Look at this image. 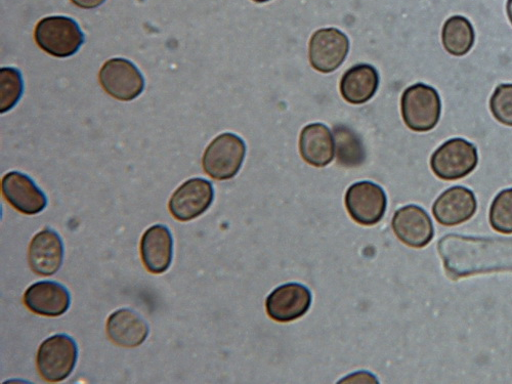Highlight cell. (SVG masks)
Here are the masks:
<instances>
[{
	"label": "cell",
	"mask_w": 512,
	"mask_h": 384,
	"mask_svg": "<svg viewBox=\"0 0 512 384\" xmlns=\"http://www.w3.org/2000/svg\"><path fill=\"white\" fill-rule=\"evenodd\" d=\"M345 201L351 218L367 227L378 224L388 207L386 192L379 185L368 181L352 185Z\"/></svg>",
	"instance_id": "8"
},
{
	"label": "cell",
	"mask_w": 512,
	"mask_h": 384,
	"mask_svg": "<svg viewBox=\"0 0 512 384\" xmlns=\"http://www.w3.org/2000/svg\"><path fill=\"white\" fill-rule=\"evenodd\" d=\"M441 112L440 95L431 85L416 83L403 93L401 113L411 131L426 133L434 130L441 118Z\"/></svg>",
	"instance_id": "2"
},
{
	"label": "cell",
	"mask_w": 512,
	"mask_h": 384,
	"mask_svg": "<svg viewBox=\"0 0 512 384\" xmlns=\"http://www.w3.org/2000/svg\"><path fill=\"white\" fill-rule=\"evenodd\" d=\"M34 37L42 51L56 58L74 56L85 40L78 23L65 16H52L40 20L36 25Z\"/></svg>",
	"instance_id": "1"
},
{
	"label": "cell",
	"mask_w": 512,
	"mask_h": 384,
	"mask_svg": "<svg viewBox=\"0 0 512 384\" xmlns=\"http://www.w3.org/2000/svg\"><path fill=\"white\" fill-rule=\"evenodd\" d=\"M2 192L6 200L23 215H38L48 206L46 194L30 177L19 172H11L3 178Z\"/></svg>",
	"instance_id": "14"
},
{
	"label": "cell",
	"mask_w": 512,
	"mask_h": 384,
	"mask_svg": "<svg viewBox=\"0 0 512 384\" xmlns=\"http://www.w3.org/2000/svg\"><path fill=\"white\" fill-rule=\"evenodd\" d=\"M478 209L475 193L455 186L442 193L433 206L434 217L445 227H455L471 220Z\"/></svg>",
	"instance_id": "12"
},
{
	"label": "cell",
	"mask_w": 512,
	"mask_h": 384,
	"mask_svg": "<svg viewBox=\"0 0 512 384\" xmlns=\"http://www.w3.org/2000/svg\"><path fill=\"white\" fill-rule=\"evenodd\" d=\"M64 252L60 235L51 229L42 230L29 245L28 261L31 270L39 276L55 275L63 265Z\"/></svg>",
	"instance_id": "13"
},
{
	"label": "cell",
	"mask_w": 512,
	"mask_h": 384,
	"mask_svg": "<svg viewBox=\"0 0 512 384\" xmlns=\"http://www.w3.org/2000/svg\"><path fill=\"white\" fill-rule=\"evenodd\" d=\"M245 156L246 145L240 137L231 133L222 134L204 152V172L218 181L231 180L239 173Z\"/></svg>",
	"instance_id": "3"
},
{
	"label": "cell",
	"mask_w": 512,
	"mask_h": 384,
	"mask_svg": "<svg viewBox=\"0 0 512 384\" xmlns=\"http://www.w3.org/2000/svg\"><path fill=\"white\" fill-rule=\"evenodd\" d=\"M215 200L212 184L201 178L188 180L170 198L168 207L172 216L180 222H190L200 216Z\"/></svg>",
	"instance_id": "9"
},
{
	"label": "cell",
	"mask_w": 512,
	"mask_h": 384,
	"mask_svg": "<svg viewBox=\"0 0 512 384\" xmlns=\"http://www.w3.org/2000/svg\"><path fill=\"white\" fill-rule=\"evenodd\" d=\"M141 256L145 268L152 274L165 273L174 259V237L164 225L149 228L141 240Z\"/></svg>",
	"instance_id": "16"
},
{
	"label": "cell",
	"mask_w": 512,
	"mask_h": 384,
	"mask_svg": "<svg viewBox=\"0 0 512 384\" xmlns=\"http://www.w3.org/2000/svg\"><path fill=\"white\" fill-rule=\"evenodd\" d=\"M476 33L469 20L462 16L449 18L442 30L443 46L447 53L462 57L471 52L475 45Z\"/></svg>",
	"instance_id": "20"
},
{
	"label": "cell",
	"mask_w": 512,
	"mask_h": 384,
	"mask_svg": "<svg viewBox=\"0 0 512 384\" xmlns=\"http://www.w3.org/2000/svg\"><path fill=\"white\" fill-rule=\"evenodd\" d=\"M99 79L104 91L119 101H133L145 89V79L139 68L123 58L107 61L100 71Z\"/></svg>",
	"instance_id": "6"
},
{
	"label": "cell",
	"mask_w": 512,
	"mask_h": 384,
	"mask_svg": "<svg viewBox=\"0 0 512 384\" xmlns=\"http://www.w3.org/2000/svg\"><path fill=\"white\" fill-rule=\"evenodd\" d=\"M253 2L256 4H265L270 2V0H253Z\"/></svg>",
	"instance_id": "27"
},
{
	"label": "cell",
	"mask_w": 512,
	"mask_h": 384,
	"mask_svg": "<svg viewBox=\"0 0 512 384\" xmlns=\"http://www.w3.org/2000/svg\"><path fill=\"white\" fill-rule=\"evenodd\" d=\"M350 52L349 37L337 28L317 30L310 40L309 59L312 67L324 74L337 70Z\"/></svg>",
	"instance_id": "7"
},
{
	"label": "cell",
	"mask_w": 512,
	"mask_h": 384,
	"mask_svg": "<svg viewBox=\"0 0 512 384\" xmlns=\"http://www.w3.org/2000/svg\"><path fill=\"white\" fill-rule=\"evenodd\" d=\"M379 87L378 71L371 65L359 64L349 69L341 78V96L352 105L369 102Z\"/></svg>",
	"instance_id": "19"
},
{
	"label": "cell",
	"mask_w": 512,
	"mask_h": 384,
	"mask_svg": "<svg viewBox=\"0 0 512 384\" xmlns=\"http://www.w3.org/2000/svg\"><path fill=\"white\" fill-rule=\"evenodd\" d=\"M491 227L500 234H512V188L501 191L493 200L489 215Z\"/></svg>",
	"instance_id": "23"
},
{
	"label": "cell",
	"mask_w": 512,
	"mask_h": 384,
	"mask_svg": "<svg viewBox=\"0 0 512 384\" xmlns=\"http://www.w3.org/2000/svg\"><path fill=\"white\" fill-rule=\"evenodd\" d=\"M490 110L494 118L512 127V84H500L490 100Z\"/></svg>",
	"instance_id": "24"
},
{
	"label": "cell",
	"mask_w": 512,
	"mask_h": 384,
	"mask_svg": "<svg viewBox=\"0 0 512 384\" xmlns=\"http://www.w3.org/2000/svg\"><path fill=\"white\" fill-rule=\"evenodd\" d=\"M106 330L112 343L123 348L140 347L150 332L147 322L131 309L114 312L108 318Z\"/></svg>",
	"instance_id": "17"
},
{
	"label": "cell",
	"mask_w": 512,
	"mask_h": 384,
	"mask_svg": "<svg viewBox=\"0 0 512 384\" xmlns=\"http://www.w3.org/2000/svg\"><path fill=\"white\" fill-rule=\"evenodd\" d=\"M0 112L7 113L20 101L24 92V82L21 72L16 68L0 69Z\"/></svg>",
	"instance_id": "22"
},
{
	"label": "cell",
	"mask_w": 512,
	"mask_h": 384,
	"mask_svg": "<svg viewBox=\"0 0 512 384\" xmlns=\"http://www.w3.org/2000/svg\"><path fill=\"white\" fill-rule=\"evenodd\" d=\"M478 163L477 147L461 138L447 141L431 158L433 173L443 181H457L471 175Z\"/></svg>",
	"instance_id": "5"
},
{
	"label": "cell",
	"mask_w": 512,
	"mask_h": 384,
	"mask_svg": "<svg viewBox=\"0 0 512 384\" xmlns=\"http://www.w3.org/2000/svg\"><path fill=\"white\" fill-rule=\"evenodd\" d=\"M72 4L84 10H93L101 7L106 0H71Z\"/></svg>",
	"instance_id": "25"
},
{
	"label": "cell",
	"mask_w": 512,
	"mask_h": 384,
	"mask_svg": "<svg viewBox=\"0 0 512 384\" xmlns=\"http://www.w3.org/2000/svg\"><path fill=\"white\" fill-rule=\"evenodd\" d=\"M300 152L303 159L315 167L330 164L335 155V142L330 128L323 123L307 125L301 133Z\"/></svg>",
	"instance_id": "18"
},
{
	"label": "cell",
	"mask_w": 512,
	"mask_h": 384,
	"mask_svg": "<svg viewBox=\"0 0 512 384\" xmlns=\"http://www.w3.org/2000/svg\"><path fill=\"white\" fill-rule=\"evenodd\" d=\"M25 306L34 314L44 317H60L70 308L69 290L54 281L32 284L24 294Z\"/></svg>",
	"instance_id": "15"
},
{
	"label": "cell",
	"mask_w": 512,
	"mask_h": 384,
	"mask_svg": "<svg viewBox=\"0 0 512 384\" xmlns=\"http://www.w3.org/2000/svg\"><path fill=\"white\" fill-rule=\"evenodd\" d=\"M506 11L508 19L512 25V0H507Z\"/></svg>",
	"instance_id": "26"
},
{
	"label": "cell",
	"mask_w": 512,
	"mask_h": 384,
	"mask_svg": "<svg viewBox=\"0 0 512 384\" xmlns=\"http://www.w3.org/2000/svg\"><path fill=\"white\" fill-rule=\"evenodd\" d=\"M337 163L347 168L361 166L366 151L360 136L351 127L338 124L333 127Z\"/></svg>",
	"instance_id": "21"
},
{
	"label": "cell",
	"mask_w": 512,
	"mask_h": 384,
	"mask_svg": "<svg viewBox=\"0 0 512 384\" xmlns=\"http://www.w3.org/2000/svg\"><path fill=\"white\" fill-rule=\"evenodd\" d=\"M78 348L75 340L67 334H55L42 343L37 352V369L49 382L67 379L75 369Z\"/></svg>",
	"instance_id": "4"
},
{
	"label": "cell",
	"mask_w": 512,
	"mask_h": 384,
	"mask_svg": "<svg viewBox=\"0 0 512 384\" xmlns=\"http://www.w3.org/2000/svg\"><path fill=\"white\" fill-rule=\"evenodd\" d=\"M392 227L399 240L413 248L429 245L435 236L429 213L418 205L411 204L398 209Z\"/></svg>",
	"instance_id": "11"
},
{
	"label": "cell",
	"mask_w": 512,
	"mask_h": 384,
	"mask_svg": "<svg viewBox=\"0 0 512 384\" xmlns=\"http://www.w3.org/2000/svg\"><path fill=\"white\" fill-rule=\"evenodd\" d=\"M312 305V293L300 283H288L276 288L267 298L266 310L276 322L288 323L305 316Z\"/></svg>",
	"instance_id": "10"
}]
</instances>
